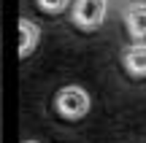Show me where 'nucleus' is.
Returning a JSON list of instances; mask_svg holds the SVG:
<instances>
[{"instance_id":"5","label":"nucleus","mask_w":146,"mask_h":143,"mask_svg":"<svg viewBox=\"0 0 146 143\" xmlns=\"http://www.w3.org/2000/svg\"><path fill=\"white\" fill-rule=\"evenodd\" d=\"M125 70L135 78H146V43H135L125 51Z\"/></svg>"},{"instance_id":"1","label":"nucleus","mask_w":146,"mask_h":143,"mask_svg":"<svg viewBox=\"0 0 146 143\" xmlns=\"http://www.w3.org/2000/svg\"><path fill=\"white\" fill-rule=\"evenodd\" d=\"M54 105H57V113L62 119H68V122H78V119H84L89 113L92 100H89V95H87L84 86L70 84V86H65V89H60Z\"/></svg>"},{"instance_id":"7","label":"nucleus","mask_w":146,"mask_h":143,"mask_svg":"<svg viewBox=\"0 0 146 143\" xmlns=\"http://www.w3.org/2000/svg\"><path fill=\"white\" fill-rule=\"evenodd\" d=\"M22 143H38V140H22Z\"/></svg>"},{"instance_id":"6","label":"nucleus","mask_w":146,"mask_h":143,"mask_svg":"<svg viewBox=\"0 0 146 143\" xmlns=\"http://www.w3.org/2000/svg\"><path fill=\"white\" fill-rule=\"evenodd\" d=\"M73 0H38V8H43L46 14H62Z\"/></svg>"},{"instance_id":"3","label":"nucleus","mask_w":146,"mask_h":143,"mask_svg":"<svg viewBox=\"0 0 146 143\" xmlns=\"http://www.w3.org/2000/svg\"><path fill=\"white\" fill-rule=\"evenodd\" d=\"M38 41H41V27L33 19L22 16L19 19V59H27L33 51L38 49Z\"/></svg>"},{"instance_id":"4","label":"nucleus","mask_w":146,"mask_h":143,"mask_svg":"<svg viewBox=\"0 0 146 143\" xmlns=\"http://www.w3.org/2000/svg\"><path fill=\"white\" fill-rule=\"evenodd\" d=\"M125 24L133 41L146 43V3H133L125 11Z\"/></svg>"},{"instance_id":"2","label":"nucleus","mask_w":146,"mask_h":143,"mask_svg":"<svg viewBox=\"0 0 146 143\" xmlns=\"http://www.w3.org/2000/svg\"><path fill=\"white\" fill-rule=\"evenodd\" d=\"M106 14H108V0H76L70 11V19L78 30L92 32L103 24Z\"/></svg>"}]
</instances>
